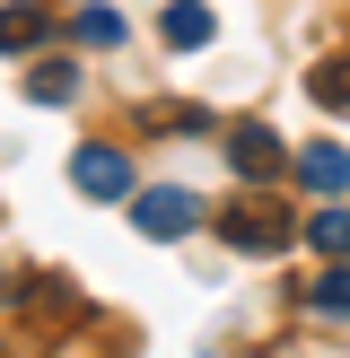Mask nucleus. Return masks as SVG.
<instances>
[{
  "mask_svg": "<svg viewBox=\"0 0 350 358\" xmlns=\"http://www.w3.org/2000/svg\"><path fill=\"white\" fill-rule=\"evenodd\" d=\"M70 184H79L88 201H132V157L105 149V140H88V149L70 157Z\"/></svg>",
  "mask_w": 350,
  "mask_h": 358,
  "instance_id": "f03ea898",
  "label": "nucleus"
},
{
  "mask_svg": "<svg viewBox=\"0 0 350 358\" xmlns=\"http://www.w3.org/2000/svg\"><path fill=\"white\" fill-rule=\"evenodd\" d=\"M158 35H167L175 52H202V44H210V9H202V0H167V17H158Z\"/></svg>",
  "mask_w": 350,
  "mask_h": 358,
  "instance_id": "0eeeda50",
  "label": "nucleus"
},
{
  "mask_svg": "<svg viewBox=\"0 0 350 358\" xmlns=\"http://www.w3.org/2000/svg\"><path fill=\"white\" fill-rule=\"evenodd\" d=\"M307 306H315V315H332V324H350V271H342V262L315 280V297H307Z\"/></svg>",
  "mask_w": 350,
  "mask_h": 358,
  "instance_id": "f8f14e48",
  "label": "nucleus"
},
{
  "mask_svg": "<svg viewBox=\"0 0 350 358\" xmlns=\"http://www.w3.org/2000/svg\"><path fill=\"white\" fill-rule=\"evenodd\" d=\"M44 35H52V17L35 9V0H9V9H0V52H9V62L44 52Z\"/></svg>",
  "mask_w": 350,
  "mask_h": 358,
  "instance_id": "423d86ee",
  "label": "nucleus"
},
{
  "mask_svg": "<svg viewBox=\"0 0 350 358\" xmlns=\"http://www.w3.org/2000/svg\"><path fill=\"white\" fill-rule=\"evenodd\" d=\"M35 96H44V105H70V96H79V62H62V52H52V62H35Z\"/></svg>",
  "mask_w": 350,
  "mask_h": 358,
  "instance_id": "9b49d317",
  "label": "nucleus"
},
{
  "mask_svg": "<svg viewBox=\"0 0 350 358\" xmlns=\"http://www.w3.org/2000/svg\"><path fill=\"white\" fill-rule=\"evenodd\" d=\"M0 358H9V350H0Z\"/></svg>",
  "mask_w": 350,
  "mask_h": 358,
  "instance_id": "ddd939ff",
  "label": "nucleus"
},
{
  "mask_svg": "<svg viewBox=\"0 0 350 358\" xmlns=\"http://www.w3.org/2000/svg\"><path fill=\"white\" fill-rule=\"evenodd\" d=\"M298 184H307L315 201H342V192H350V149H342V140H315V149H298Z\"/></svg>",
  "mask_w": 350,
  "mask_h": 358,
  "instance_id": "20e7f679",
  "label": "nucleus"
},
{
  "mask_svg": "<svg viewBox=\"0 0 350 358\" xmlns=\"http://www.w3.org/2000/svg\"><path fill=\"white\" fill-rule=\"evenodd\" d=\"M219 227H227V245H237V254H280V245L298 236V227H289V210H280V201H272V192H262V184L245 192V201L227 210Z\"/></svg>",
  "mask_w": 350,
  "mask_h": 358,
  "instance_id": "f257e3e1",
  "label": "nucleus"
},
{
  "mask_svg": "<svg viewBox=\"0 0 350 358\" xmlns=\"http://www.w3.org/2000/svg\"><path fill=\"white\" fill-rule=\"evenodd\" d=\"M227 166H237L245 184H272L280 175V140L262 131V122H237V131H227Z\"/></svg>",
  "mask_w": 350,
  "mask_h": 358,
  "instance_id": "39448f33",
  "label": "nucleus"
},
{
  "mask_svg": "<svg viewBox=\"0 0 350 358\" xmlns=\"http://www.w3.org/2000/svg\"><path fill=\"white\" fill-rule=\"evenodd\" d=\"M307 96H315V105H332V114H350V52L307 70Z\"/></svg>",
  "mask_w": 350,
  "mask_h": 358,
  "instance_id": "9d476101",
  "label": "nucleus"
},
{
  "mask_svg": "<svg viewBox=\"0 0 350 358\" xmlns=\"http://www.w3.org/2000/svg\"><path fill=\"white\" fill-rule=\"evenodd\" d=\"M307 245L324 262H350V210H315V219H307Z\"/></svg>",
  "mask_w": 350,
  "mask_h": 358,
  "instance_id": "1a4fd4ad",
  "label": "nucleus"
},
{
  "mask_svg": "<svg viewBox=\"0 0 350 358\" xmlns=\"http://www.w3.org/2000/svg\"><path fill=\"white\" fill-rule=\"evenodd\" d=\"M132 219H140V236L175 245L184 227H202V201H192V192H175V184H158V192H132Z\"/></svg>",
  "mask_w": 350,
  "mask_h": 358,
  "instance_id": "7ed1b4c3",
  "label": "nucleus"
},
{
  "mask_svg": "<svg viewBox=\"0 0 350 358\" xmlns=\"http://www.w3.org/2000/svg\"><path fill=\"white\" fill-rule=\"evenodd\" d=\"M70 35H79V44H88V52H97V44H105V52H114V44H122V9H114V0H88V9H79V17H70Z\"/></svg>",
  "mask_w": 350,
  "mask_h": 358,
  "instance_id": "6e6552de",
  "label": "nucleus"
}]
</instances>
